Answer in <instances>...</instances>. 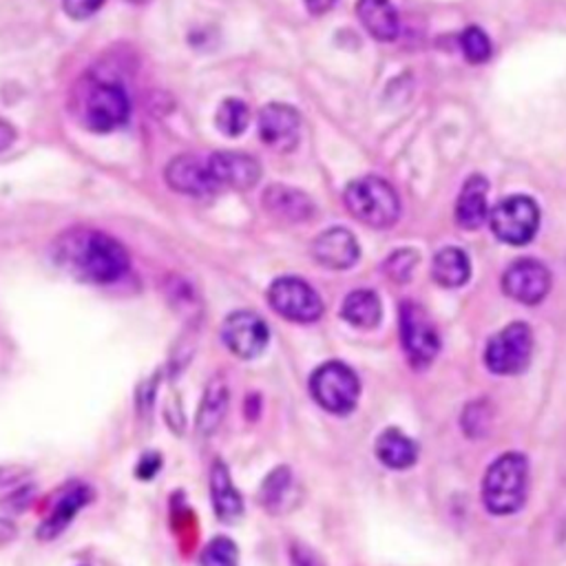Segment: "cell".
Returning a JSON list of instances; mask_svg holds the SVG:
<instances>
[{
	"mask_svg": "<svg viewBox=\"0 0 566 566\" xmlns=\"http://www.w3.org/2000/svg\"><path fill=\"white\" fill-rule=\"evenodd\" d=\"M54 255L65 273L93 286L115 284L129 270L126 248L115 237L93 229L65 233L56 242Z\"/></svg>",
	"mask_w": 566,
	"mask_h": 566,
	"instance_id": "obj_1",
	"label": "cell"
},
{
	"mask_svg": "<svg viewBox=\"0 0 566 566\" xmlns=\"http://www.w3.org/2000/svg\"><path fill=\"white\" fill-rule=\"evenodd\" d=\"M343 202L356 222L376 231L395 226L401 218L399 193L390 181L381 177H360L349 181Z\"/></svg>",
	"mask_w": 566,
	"mask_h": 566,
	"instance_id": "obj_2",
	"label": "cell"
},
{
	"mask_svg": "<svg viewBox=\"0 0 566 566\" xmlns=\"http://www.w3.org/2000/svg\"><path fill=\"white\" fill-rule=\"evenodd\" d=\"M529 465L520 454H504L491 463L482 480V502L493 515L515 513L526 498Z\"/></svg>",
	"mask_w": 566,
	"mask_h": 566,
	"instance_id": "obj_3",
	"label": "cell"
},
{
	"mask_svg": "<svg viewBox=\"0 0 566 566\" xmlns=\"http://www.w3.org/2000/svg\"><path fill=\"white\" fill-rule=\"evenodd\" d=\"M310 395L325 412L336 417L349 414L360 395L358 376L345 363L330 360L312 374Z\"/></svg>",
	"mask_w": 566,
	"mask_h": 566,
	"instance_id": "obj_4",
	"label": "cell"
},
{
	"mask_svg": "<svg viewBox=\"0 0 566 566\" xmlns=\"http://www.w3.org/2000/svg\"><path fill=\"white\" fill-rule=\"evenodd\" d=\"M401 341L414 369H428L441 352V336L432 317L421 303L410 299L401 306Z\"/></svg>",
	"mask_w": 566,
	"mask_h": 566,
	"instance_id": "obj_5",
	"label": "cell"
},
{
	"mask_svg": "<svg viewBox=\"0 0 566 566\" xmlns=\"http://www.w3.org/2000/svg\"><path fill=\"white\" fill-rule=\"evenodd\" d=\"M533 352V332L526 323H511L485 347V365L498 376H515L526 369Z\"/></svg>",
	"mask_w": 566,
	"mask_h": 566,
	"instance_id": "obj_6",
	"label": "cell"
},
{
	"mask_svg": "<svg viewBox=\"0 0 566 566\" xmlns=\"http://www.w3.org/2000/svg\"><path fill=\"white\" fill-rule=\"evenodd\" d=\"M131 102L126 91L113 82H96L82 102V122L93 133H111L129 122Z\"/></svg>",
	"mask_w": 566,
	"mask_h": 566,
	"instance_id": "obj_7",
	"label": "cell"
},
{
	"mask_svg": "<svg viewBox=\"0 0 566 566\" xmlns=\"http://www.w3.org/2000/svg\"><path fill=\"white\" fill-rule=\"evenodd\" d=\"M489 226L493 235L511 246L529 244L540 226V209L537 204L526 196H513L491 211Z\"/></svg>",
	"mask_w": 566,
	"mask_h": 566,
	"instance_id": "obj_8",
	"label": "cell"
},
{
	"mask_svg": "<svg viewBox=\"0 0 566 566\" xmlns=\"http://www.w3.org/2000/svg\"><path fill=\"white\" fill-rule=\"evenodd\" d=\"M270 308L295 323H314L323 314V301L317 290L299 277H281L268 290Z\"/></svg>",
	"mask_w": 566,
	"mask_h": 566,
	"instance_id": "obj_9",
	"label": "cell"
},
{
	"mask_svg": "<svg viewBox=\"0 0 566 566\" xmlns=\"http://www.w3.org/2000/svg\"><path fill=\"white\" fill-rule=\"evenodd\" d=\"M270 332L266 321L248 310H240L226 317L222 325V341L237 358H255L268 345Z\"/></svg>",
	"mask_w": 566,
	"mask_h": 566,
	"instance_id": "obj_10",
	"label": "cell"
},
{
	"mask_svg": "<svg viewBox=\"0 0 566 566\" xmlns=\"http://www.w3.org/2000/svg\"><path fill=\"white\" fill-rule=\"evenodd\" d=\"M164 179L175 193L188 198H211L220 191L209 164L196 155H177L164 168Z\"/></svg>",
	"mask_w": 566,
	"mask_h": 566,
	"instance_id": "obj_11",
	"label": "cell"
},
{
	"mask_svg": "<svg viewBox=\"0 0 566 566\" xmlns=\"http://www.w3.org/2000/svg\"><path fill=\"white\" fill-rule=\"evenodd\" d=\"M502 290L518 303L535 306L551 290V273L535 259H518L504 270Z\"/></svg>",
	"mask_w": 566,
	"mask_h": 566,
	"instance_id": "obj_12",
	"label": "cell"
},
{
	"mask_svg": "<svg viewBox=\"0 0 566 566\" xmlns=\"http://www.w3.org/2000/svg\"><path fill=\"white\" fill-rule=\"evenodd\" d=\"M259 137L277 153H292L301 137V118L288 104H268L259 113Z\"/></svg>",
	"mask_w": 566,
	"mask_h": 566,
	"instance_id": "obj_13",
	"label": "cell"
},
{
	"mask_svg": "<svg viewBox=\"0 0 566 566\" xmlns=\"http://www.w3.org/2000/svg\"><path fill=\"white\" fill-rule=\"evenodd\" d=\"M209 170L218 186H229L235 191H251V188L262 179V164L240 151H220L209 157Z\"/></svg>",
	"mask_w": 566,
	"mask_h": 566,
	"instance_id": "obj_14",
	"label": "cell"
},
{
	"mask_svg": "<svg viewBox=\"0 0 566 566\" xmlns=\"http://www.w3.org/2000/svg\"><path fill=\"white\" fill-rule=\"evenodd\" d=\"M264 209L288 224L308 222L314 218V202L299 191V188L286 186V184H273L264 193Z\"/></svg>",
	"mask_w": 566,
	"mask_h": 566,
	"instance_id": "obj_15",
	"label": "cell"
},
{
	"mask_svg": "<svg viewBox=\"0 0 566 566\" xmlns=\"http://www.w3.org/2000/svg\"><path fill=\"white\" fill-rule=\"evenodd\" d=\"M312 257L330 270H347L358 262V244L345 229H330L312 244Z\"/></svg>",
	"mask_w": 566,
	"mask_h": 566,
	"instance_id": "obj_16",
	"label": "cell"
},
{
	"mask_svg": "<svg viewBox=\"0 0 566 566\" xmlns=\"http://www.w3.org/2000/svg\"><path fill=\"white\" fill-rule=\"evenodd\" d=\"M356 14L374 41L392 43L399 36L401 21L392 0H358Z\"/></svg>",
	"mask_w": 566,
	"mask_h": 566,
	"instance_id": "obj_17",
	"label": "cell"
},
{
	"mask_svg": "<svg viewBox=\"0 0 566 566\" xmlns=\"http://www.w3.org/2000/svg\"><path fill=\"white\" fill-rule=\"evenodd\" d=\"M229 406H231V388L224 376L218 374L209 381L202 403H200V410H198V421H196L198 434L204 439L213 436L220 430V425L224 423Z\"/></svg>",
	"mask_w": 566,
	"mask_h": 566,
	"instance_id": "obj_18",
	"label": "cell"
},
{
	"mask_svg": "<svg viewBox=\"0 0 566 566\" xmlns=\"http://www.w3.org/2000/svg\"><path fill=\"white\" fill-rule=\"evenodd\" d=\"M487 196H489V181L482 175H471L465 181L456 204V222L460 229L478 231L487 222L489 218Z\"/></svg>",
	"mask_w": 566,
	"mask_h": 566,
	"instance_id": "obj_19",
	"label": "cell"
},
{
	"mask_svg": "<svg viewBox=\"0 0 566 566\" xmlns=\"http://www.w3.org/2000/svg\"><path fill=\"white\" fill-rule=\"evenodd\" d=\"M91 500V489L85 485H76L71 487L67 493H63V498L56 502V507L49 511V515L43 520V524L38 526L36 535L45 542L56 540L58 535L65 533V529L74 522V518L78 515V511Z\"/></svg>",
	"mask_w": 566,
	"mask_h": 566,
	"instance_id": "obj_20",
	"label": "cell"
},
{
	"mask_svg": "<svg viewBox=\"0 0 566 566\" xmlns=\"http://www.w3.org/2000/svg\"><path fill=\"white\" fill-rule=\"evenodd\" d=\"M211 500L222 522H237L244 515V498L222 460H215L211 467Z\"/></svg>",
	"mask_w": 566,
	"mask_h": 566,
	"instance_id": "obj_21",
	"label": "cell"
},
{
	"mask_svg": "<svg viewBox=\"0 0 566 566\" xmlns=\"http://www.w3.org/2000/svg\"><path fill=\"white\" fill-rule=\"evenodd\" d=\"M376 456L390 469H408L419 460V447L403 432L390 428L376 439Z\"/></svg>",
	"mask_w": 566,
	"mask_h": 566,
	"instance_id": "obj_22",
	"label": "cell"
},
{
	"mask_svg": "<svg viewBox=\"0 0 566 566\" xmlns=\"http://www.w3.org/2000/svg\"><path fill=\"white\" fill-rule=\"evenodd\" d=\"M384 314L381 301L371 290H354L345 297L341 306V317L360 330H371L379 325Z\"/></svg>",
	"mask_w": 566,
	"mask_h": 566,
	"instance_id": "obj_23",
	"label": "cell"
},
{
	"mask_svg": "<svg viewBox=\"0 0 566 566\" xmlns=\"http://www.w3.org/2000/svg\"><path fill=\"white\" fill-rule=\"evenodd\" d=\"M432 277L441 288H460L471 277V264L465 251L443 248L432 264Z\"/></svg>",
	"mask_w": 566,
	"mask_h": 566,
	"instance_id": "obj_24",
	"label": "cell"
},
{
	"mask_svg": "<svg viewBox=\"0 0 566 566\" xmlns=\"http://www.w3.org/2000/svg\"><path fill=\"white\" fill-rule=\"evenodd\" d=\"M292 491H295L292 471L288 467H279L262 485V502L268 511L279 513L281 509H286L290 504Z\"/></svg>",
	"mask_w": 566,
	"mask_h": 566,
	"instance_id": "obj_25",
	"label": "cell"
},
{
	"mask_svg": "<svg viewBox=\"0 0 566 566\" xmlns=\"http://www.w3.org/2000/svg\"><path fill=\"white\" fill-rule=\"evenodd\" d=\"M218 129L229 135V137H237L248 129L251 122V109L246 107V102L237 100V98H229L220 104L218 115H215Z\"/></svg>",
	"mask_w": 566,
	"mask_h": 566,
	"instance_id": "obj_26",
	"label": "cell"
},
{
	"mask_svg": "<svg viewBox=\"0 0 566 566\" xmlns=\"http://www.w3.org/2000/svg\"><path fill=\"white\" fill-rule=\"evenodd\" d=\"M202 566H240V551L231 537H215L202 551Z\"/></svg>",
	"mask_w": 566,
	"mask_h": 566,
	"instance_id": "obj_27",
	"label": "cell"
},
{
	"mask_svg": "<svg viewBox=\"0 0 566 566\" xmlns=\"http://www.w3.org/2000/svg\"><path fill=\"white\" fill-rule=\"evenodd\" d=\"M460 47L471 65H482L491 58V43L480 27H467L460 34Z\"/></svg>",
	"mask_w": 566,
	"mask_h": 566,
	"instance_id": "obj_28",
	"label": "cell"
},
{
	"mask_svg": "<svg viewBox=\"0 0 566 566\" xmlns=\"http://www.w3.org/2000/svg\"><path fill=\"white\" fill-rule=\"evenodd\" d=\"M417 264H419V255L414 251H410V248H403V251H399V253L388 257L384 270H386V275L395 284H408L412 279V275H414Z\"/></svg>",
	"mask_w": 566,
	"mask_h": 566,
	"instance_id": "obj_29",
	"label": "cell"
},
{
	"mask_svg": "<svg viewBox=\"0 0 566 566\" xmlns=\"http://www.w3.org/2000/svg\"><path fill=\"white\" fill-rule=\"evenodd\" d=\"M487 408H489V406H487L485 401L467 406V410H465V414H463V430H465L467 436L478 439V436H482V434L489 430L491 419H489V410H487Z\"/></svg>",
	"mask_w": 566,
	"mask_h": 566,
	"instance_id": "obj_30",
	"label": "cell"
},
{
	"mask_svg": "<svg viewBox=\"0 0 566 566\" xmlns=\"http://www.w3.org/2000/svg\"><path fill=\"white\" fill-rule=\"evenodd\" d=\"M166 297L168 301L181 312L184 308H196V295H193V288L188 286L184 279L179 277H173L170 284H166Z\"/></svg>",
	"mask_w": 566,
	"mask_h": 566,
	"instance_id": "obj_31",
	"label": "cell"
},
{
	"mask_svg": "<svg viewBox=\"0 0 566 566\" xmlns=\"http://www.w3.org/2000/svg\"><path fill=\"white\" fill-rule=\"evenodd\" d=\"M104 3L107 0H63V8L69 19L85 21V19H91L93 14H98Z\"/></svg>",
	"mask_w": 566,
	"mask_h": 566,
	"instance_id": "obj_32",
	"label": "cell"
},
{
	"mask_svg": "<svg viewBox=\"0 0 566 566\" xmlns=\"http://www.w3.org/2000/svg\"><path fill=\"white\" fill-rule=\"evenodd\" d=\"M290 559H292V566H323L321 557L310 546H303V544L290 546Z\"/></svg>",
	"mask_w": 566,
	"mask_h": 566,
	"instance_id": "obj_33",
	"label": "cell"
},
{
	"mask_svg": "<svg viewBox=\"0 0 566 566\" xmlns=\"http://www.w3.org/2000/svg\"><path fill=\"white\" fill-rule=\"evenodd\" d=\"M30 469L21 467V465H5L0 467V487H12L19 485L23 480V476H27Z\"/></svg>",
	"mask_w": 566,
	"mask_h": 566,
	"instance_id": "obj_34",
	"label": "cell"
},
{
	"mask_svg": "<svg viewBox=\"0 0 566 566\" xmlns=\"http://www.w3.org/2000/svg\"><path fill=\"white\" fill-rule=\"evenodd\" d=\"M30 493H32V489H21L19 493H12L10 500H5V507H10L14 513H16V511H19V513L25 511L27 504H30V500H32Z\"/></svg>",
	"mask_w": 566,
	"mask_h": 566,
	"instance_id": "obj_35",
	"label": "cell"
},
{
	"mask_svg": "<svg viewBox=\"0 0 566 566\" xmlns=\"http://www.w3.org/2000/svg\"><path fill=\"white\" fill-rule=\"evenodd\" d=\"M16 140V129L10 122H0V153L8 151Z\"/></svg>",
	"mask_w": 566,
	"mask_h": 566,
	"instance_id": "obj_36",
	"label": "cell"
},
{
	"mask_svg": "<svg viewBox=\"0 0 566 566\" xmlns=\"http://www.w3.org/2000/svg\"><path fill=\"white\" fill-rule=\"evenodd\" d=\"M336 0H306V8L310 10V14L314 16H321L325 12H330L334 8Z\"/></svg>",
	"mask_w": 566,
	"mask_h": 566,
	"instance_id": "obj_37",
	"label": "cell"
},
{
	"mask_svg": "<svg viewBox=\"0 0 566 566\" xmlns=\"http://www.w3.org/2000/svg\"><path fill=\"white\" fill-rule=\"evenodd\" d=\"M129 3H131V5H146L148 0H129Z\"/></svg>",
	"mask_w": 566,
	"mask_h": 566,
	"instance_id": "obj_38",
	"label": "cell"
}]
</instances>
